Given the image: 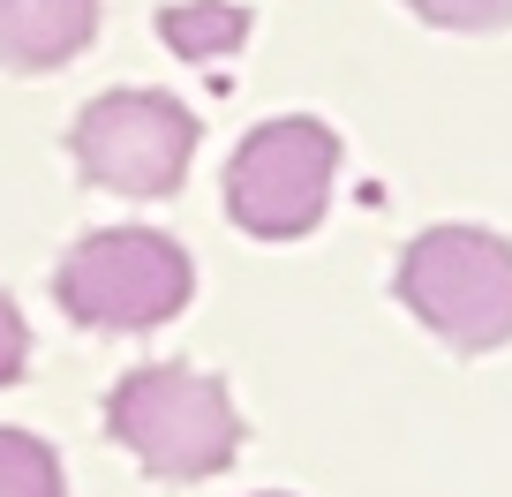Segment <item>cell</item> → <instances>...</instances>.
I'll return each mask as SVG.
<instances>
[{
	"mask_svg": "<svg viewBox=\"0 0 512 497\" xmlns=\"http://www.w3.org/2000/svg\"><path fill=\"white\" fill-rule=\"evenodd\" d=\"M106 430L128 445L159 482H204L241 452V415L234 392L189 362H151L128 369L106 392Z\"/></svg>",
	"mask_w": 512,
	"mask_h": 497,
	"instance_id": "6da1fadb",
	"label": "cell"
},
{
	"mask_svg": "<svg viewBox=\"0 0 512 497\" xmlns=\"http://www.w3.org/2000/svg\"><path fill=\"white\" fill-rule=\"evenodd\" d=\"M159 38L181 61L211 68L249 46V8H234V0H174V8H159Z\"/></svg>",
	"mask_w": 512,
	"mask_h": 497,
	"instance_id": "52a82bcc",
	"label": "cell"
},
{
	"mask_svg": "<svg viewBox=\"0 0 512 497\" xmlns=\"http://www.w3.org/2000/svg\"><path fill=\"white\" fill-rule=\"evenodd\" d=\"M23 362H31V332H23V309L0 294V385H16Z\"/></svg>",
	"mask_w": 512,
	"mask_h": 497,
	"instance_id": "30bf717a",
	"label": "cell"
},
{
	"mask_svg": "<svg viewBox=\"0 0 512 497\" xmlns=\"http://www.w3.org/2000/svg\"><path fill=\"white\" fill-rule=\"evenodd\" d=\"M0 497H68L61 460H53L46 437L8 430V422H0Z\"/></svg>",
	"mask_w": 512,
	"mask_h": 497,
	"instance_id": "ba28073f",
	"label": "cell"
},
{
	"mask_svg": "<svg viewBox=\"0 0 512 497\" xmlns=\"http://www.w3.org/2000/svg\"><path fill=\"white\" fill-rule=\"evenodd\" d=\"M83 181L113 196H174L196 159V113L174 91H106L68 129Z\"/></svg>",
	"mask_w": 512,
	"mask_h": 497,
	"instance_id": "5b68a950",
	"label": "cell"
},
{
	"mask_svg": "<svg viewBox=\"0 0 512 497\" xmlns=\"http://www.w3.org/2000/svg\"><path fill=\"white\" fill-rule=\"evenodd\" d=\"M407 8L437 31H505L512 23V0H407Z\"/></svg>",
	"mask_w": 512,
	"mask_h": 497,
	"instance_id": "9c48e42d",
	"label": "cell"
},
{
	"mask_svg": "<svg viewBox=\"0 0 512 497\" xmlns=\"http://www.w3.org/2000/svg\"><path fill=\"white\" fill-rule=\"evenodd\" d=\"M332 174H339V136L324 121H309V113L264 121L226 159V211L256 241H302L332 204Z\"/></svg>",
	"mask_w": 512,
	"mask_h": 497,
	"instance_id": "277c9868",
	"label": "cell"
},
{
	"mask_svg": "<svg viewBox=\"0 0 512 497\" xmlns=\"http://www.w3.org/2000/svg\"><path fill=\"white\" fill-rule=\"evenodd\" d=\"M98 38V0H0V68L46 76Z\"/></svg>",
	"mask_w": 512,
	"mask_h": 497,
	"instance_id": "8992f818",
	"label": "cell"
},
{
	"mask_svg": "<svg viewBox=\"0 0 512 497\" xmlns=\"http://www.w3.org/2000/svg\"><path fill=\"white\" fill-rule=\"evenodd\" d=\"M400 302L445 347H512V241L490 226H430L400 257Z\"/></svg>",
	"mask_w": 512,
	"mask_h": 497,
	"instance_id": "7a4b0ae2",
	"label": "cell"
},
{
	"mask_svg": "<svg viewBox=\"0 0 512 497\" xmlns=\"http://www.w3.org/2000/svg\"><path fill=\"white\" fill-rule=\"evenodd\" d=\"M53 294H61V309L76 324H91V332H151V324L189 309L196 272H189V249H181L174 234L106 226V234H83L61 257Z\"/></svg>",
	"mask_w": 512,
	"mask_h": 497,
	"instance_id": "3957f363",
	"label": "cell"
}]
</instances>
